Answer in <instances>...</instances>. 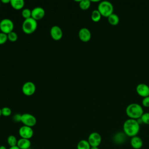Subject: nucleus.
<instances>
[{"instance_id":"1","label":"nucleus","mask_w":149,"mask_h":149,"mask_svg":"<svg viewBox=\"0 0 149 149\" xmlns=\"http://www.w3.org/2000/svg\"><path fill=\"white\" fill-rule=\"evenodd\" d=\"M123 130L127 137L136 136L140 131V123L137 120L129 118L123 123Z\"/></svg>"},{"instance_id":"2","label":"nucleus","mask_w":149,"mask_h":149,"mask_svg":"<svg viewBox=\"0 0 149 149\" xmlns=\"http://www.w3.org/2000/svg\"><path fill=\"white\" fill-rule=\"evenodd\" d=\"M143 113V107L137 103H131L126 108V113L130 119L138 120Z\"/></svg>"},{"instance_id":"3","label":"nucleus","mask_w":149,"mask_h":149,"mask_svg":"<svg viewBox=\"0 0 149 149\" xmlns=\"http://www.w3.org/2000/svg\"><path fill=\"white\" fill-rule=\"evenodd\" d=\"M97 10L102 16L108 17L113 13V6L109 1H102L99 3Z\"/></svg>"},{"instance_id":"4","label":"nucleus","mask_w":149,"mask_h":149,"mask_svg":"<svg viewBox=\"0 0 149 149\" xmlns=\"http://www.w3.org/2000/svg\"><path fill=\"white\" fill-rule=\"evenodd\" d=\"M37 28V22L32 17L24 19L22 23V30L26 34L33 33Z\"/></svg>"},{"instance_id":"5","label":"nucleus","mask_w":149,"mask_h":149,"mask_svg":"<svg viewBox=\"0 0 149 149\" xmlns=\"http://www.w3.org/2000/svg\"><path fill=\"white\" fill-rule=\"evenodd\" d=\"M13 22L9 19H3L0 22V30L3 33L8 34L13 31Z\"/></svg>"},{"instance_id":"6","label":"nucleus","mask_w":149,"mask_h":149,"mask_svg":"<svg viewBox=\"0 0 149 149\" xmlns=\"http://www.w3.org/2000/svg\"><path fill=\"white\" fill-rule=\"evenodd\" d=\"M21 122L24 126L32 127L36 125L37 119L34 115L30 113H26L22 115Z\"/></svg>"},{"instance_id":"7","label":"nucleus","mask_w":149,"mask_h":149,"mask_svg":"<svg viewBox=\"0 0 149 149\" xmlns=\"http://www.w3.org/2000/svg\"><path fill=\"white\" fill-rule=\"evenodd\" d=\"M87 141L91 147H98L101 143L102 137L98 132H92L89 134Z\"/></svg>"},{"instance_id":"8","label":"nucleus","mask_w":149,"mask_h":149,"mask_svg":"<svg viewBox=\"0 0 149 149\" xmlns=\"http://www.w3.org/2000/svg\"><path fill=\"white\" fill-rule=\"evenodd\" d=\"M22 90L25 95L31 96L35 93L36 87L35 84L32 81H27L23 84Z\"/></svg>"},{"instance_id":"9","label":"nucleus","mask_w":149,"mask_h":149,"mask_svg":"<svg viewBox=\"0 0 149 149\" xmlns=\"http://www.w3.org/2000/svg\"><path fill=\"white\" fill-rule=\"evenodd\" d=\"M34 134L33 130L32 127L27 126H22L19 129V134L21 138L30 139Z\"/></svg>"},{"instance_id":"10","label":"nucleus","mask_w":149,"mask_h":149,"mask_svg":"<svg viewBox=\"0 0 149 149\" xmlns=\"http://www.w3.org/2000/svg\"><path fill=\"white\" fill-rule=\"evenodd\" d=\"M136 91L137 94L143 98L149 96V86L145 83H140L137 85Z\"/></svg>"},{"instance_id":"11","label":"nucleus","mask_w":149,"mask_h":149,"mask_svg":"<svg viewBox=\"0 0 149 149\" xmlns=\"http://www.w3.org/2000/svg\"><path fill=\"white\" fill-rule=\"evenodd\" d=\"M50 34L51 38L55 40H60L63 36V32L62 29L58 26H54L51 28Z\"/></svg>"},{"instance_id":"12","label":"nucleus","mask_w":149,"mask_h":149,"mask_svg":"<svg viewBox=\"0 0 149 149\" xmlns=\"http://www.w3.org/2000/svg\"><path fill=\"white\" fill-rule=\"evenodd\" d=\"M45 14V10L41 7H36L31 10V17L36 21L42 19Z\"/></svg>"},{"instance_id":"13","label":"nucleus","mask_w":149,"mask_h":149,"mask_svg":"<svg viewBox=\"0 0 149 149\" xmlns=\"http://www.w3.org/2000/svg\"><path fill=\"white\" fill-rule=\"evenodd\" d=\"M79 37L81 41L87 42L91 40V33L87 28L83 27L80 29L79 31Z\"/></svg>"},{"instance_id":"14","label":"nucleus","mask_w":149,"mask_h":149,"mask_svg":"<svg viewBox=\"0 0 149 149\" xmlns=\"http://www.w3.org/2000/svg\"><path fill=\"white\" fill-rule=\"evenodd\" d=\"M130 145L134 149H141L143 145V140L140 137L137 136H134L131 137Z\"/></svg>"},{"instance_id":"15","label":"nucleus","mask_w":149,"mask_h":149,"mask_svg":"<svg viewBox=\"0 0 149 149\" xmlns=\"http://www.w3.org/2000/svg\"><path fill=\"white\" fill-rule=\"evenodd\" d=\"M31 144V141L29 139L20 138L17 141V146L20 149H30Z\"/></svg>"},{"instance_id":"16","label":"nucleus","mask_w":149,"mask_h":149,"mask_svg":"<svg viewBox=\"0 0 149 149\" xmlns=\"http://www.w3.org/2000/svg\"><path fill=\"white\" fill-rule=\"evenodd\" d=\"M126 137L127 136L124 133V132H118L113 136V141L116 144H122L125 141Z\"/></svg>"},{"instance_id":"17","label":"nucleus","mask_w":149,"mask_h":149,"mask_svg":"<svg viewBox=\"0 0 149 149\" xmlns=\"http://www.w3.org/2000/svg\"><path fill=\"white\" fill-rule=\"evenodd\" d=\"M10 5L14 9L19 10L23 8L24 1L23 0H10Z\"/></svg>"},{"instance_id":"18","label":"nucleus","mask_w":149,"mask_h":149,"mask_svg":"<svg viewBox=\"0 0 149 149\" xmlns=\"http://www.w3.org/2000/svg\"><path fill=\"white\" fill-rule=\"evenodd\" d=\"M108 21L111 25L116 26L119 22V17L116 14L113 13L108 17Z\"/></svg>"},{"instance_id":"19","label":"nucleus","mask_w":149,"mask_h":149,"mask_svg":"<svg viewBox=\"0 0 149 149\" xmlns=\"http://www.w3.org/2000/svg\"><path fill=\"white\" fill-rule=\"evenodd\" d=\"M91 147L89 143L86 140H81L77 145V149H90Z\"/></svg>"},{"instance_id":"20","label":"nucleus","mask_w":149,"mask_h":149,"mask_svg":"<svg viewBox=\"0 0 149 149\" xmlns=\"http://www.w3.org/2000/svg\"><path fill=\"white\" fill-rule=\"evenodd\" d=\"M101 15L97 9L93 10L91 15V19L94 22H99L101 19Z\"/></svg>"},{"instance_id":"21","label":"nucleus","mask_w":149,"mask_h":149,"mask_svg":"<svg viewBox=\"0 0 149 149\" xmlns=\"http://www.w3.org/2000/svg\"><path fill=\"white\" fill-rule=\"evenodd\" d=\"M91 6V1L90 0H81L79 2V7L83 10H87Z\"/></svg>"},{"instance_id":"22","label":"nucleus","mask_w":149,"mask_h":149,"mask_svg":"<svg viewBox=\"0 0 149 149\" xmlns=\"http://www.w3.org/2000/svg\"><path fill=\"white\" fill-rule=\"evenodd\" d=\"M17 141L18 140L16 139V137L14 135H10L8 136L7 139L8 144L10 147L16 146L17 144Z\"/></svg>"},{"instance_id":"23","label":"nucleus","mask_w":149,"mask_h":149,"mask_svg":"<svg viewBox=\"0 0 149 149\" xmlns=\"http://www.w3.org/2000/svg\"><path fill=\"white\" fill-rule=\"evenodd\" d=\"M139 120H140L139 123H143L146 125H149V112H144Z\"/></svg>"},{"instance_id":"24","label":"nucleus","mask_w":149,"mask_h":149,"mask_svg":"<svg viewBox=\"0 0 149 149\" xmlns=\"http://www.w3.org/2000/svg\"><path fill=\"white\" fill-rule=\"evenodd\" d=\"M22 16L24 19L31 17V10L29 8H24L22 11Z\"/></svg>"},{"instance_id":"25","label":"nucleus","mask_w":149,"mask_h":149,"mask_svg":"<svg viewBox=\"0 0 149 149\" xmlns=\"http://www.w3.org/2000/svg\"><path fill=\"white\" fill-rule=\"evenodd\" d=\"M7 35H8V39L10 42H15L17 41L18 36H17V34L15 31H13Z\"/></svg>"},{"instance_id":"26","label":"nucleus","mask_w":149,"mask_h":149,"mask_svg":"<svg viewBox=\"0 0 149 149\" xmlns=\"http://www.w3.org/2000/svg\"><path fill=\"white\" fill-rule=\"evenodd\" d=\"M2 115L4 116H9L12 113V110L9 107H3L1 109Z\"/></svg>"},{"instance_id":"27","label":"nucleus","mask_w":149,"mask_h":149,"mask_svg":"<svg viewBox=\"0 0 149 149\" xmlns=\"http://www.w3.org/2000/svg\"><path fill=\"white\" fill-rule=\"evenodd\" d=\"M8 40V35L1 32L0 33V45H2L6 43Z\"/></svg>"},{"instance_id":"28","label":"nucleus","mask_w":149,"mask_h":149,"mask_svg":"<svg viewBox=\"0 0 149 149\" xmlns=\"http://www.w3.org/2000/svg\"><path fill=\"white\" fill-rule=\"evenodd\" d=\"M142 105L143 107L148 108L149 107V96L144 97L142 100Z\"/></svg>"},{"instance_id":"29","label":"nucleus","mask_w":149,"mask_h":149,"mask_svg":"<svg viewBox=\"0 0 149 149\" xmlns=\"http://www.w3.org/2000/svg\"><path fill=\"white\" fill-rule=\"evenodd\" d=\"M21 116H22V115L20 114H15L13 117V119L15 122H21Z\"/></svg>"},{"instance_id":"30","label":"nucleus","mask_w":149,"mask_h":149,"mask_svg":"<svg viewBox=\"0 0 149 149\" xmlns=\"http://www.w3.org/2000/svg\"><path fill=\"white\" fill-rule=\"evenodd\" d=\"M1 2H2V3H5V4H6V3H10V0H2Z\"/></svg>"},{"instance_id":"31","label":"nucleus","mask_w":149,"mask_h":149,"mask_svg":"<svg viewBox=\"0 0 149 149\" xmlns=\"http://www.w3.org/2000/svg\"><path fill=\"white\" fill-rule=\"evenodd\" d=\"M9 149H20V148L16 146H14V147H10Z\"/></svg>"},{"instance_id":"32","label":"nucleus","mask_w":149,"mask_h":149,"mask_svg":"<svg viewBox=\"0 0 149 149\" xmlns=\"http://www.w3.org/2000/svg\"><path fill=\"white\" fill-rule=\"evenodd\" d=\"M0 149H7V148L5 146H0Z\"/></svg>"},{"instance_id":"33","label":"nucleus","mask_w":149,"mask_h":149,"mask_svg":"<svg viewBox=\"0 0 149 149\" xmlns=\"http://www.w3.org/2000/svg\"><path fill=\"white\" fill-rule=\"evenodd\" d=\"M90 149H100L98 147H91Z\"/></svg>"},{"instance_id":"34","label":"nucleus","mask_w":149,"mask_h":149,"mask_svg":"<svg viewBox=\"0 0 149 149\" xmlns=\"http://www.w3.org/2000/svg\"><path fill=\"white\" fill-rule=\"evenodd\" d=\"M2 115V113H1V109L0 108V117H1V116Z\"/></svg>"}]
</instances>
